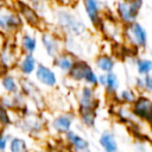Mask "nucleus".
<instances>
[{
  "instance_id": "f257e3e1",
  "label": "nucleus",
  "mask_w": 152,
  "mask_h": 152,
  "mask_svg": "<svg viewBox=\"0 0 152 152\" xmlns=\"http://www.w3.org/2000/svg\"><path fill=\"white\" fill-rule=\"evenodd\" d=\"M53 20L63 36H71L77 38L82 37L88 31L86 23L77 14L65 7H58L53 11Z\"/></svg>"
},
{
  "instance_id": "f03ea898",
  "label": "nucleus",
  "mask_w": 152,
  "mask_h": 152,
  "mask_svg": "<svg viewBox=\"0 0 152 152\" xmlns=\"http://www.w3.org/2000/svg\"><path fill=\"white\" fill-rule=\"evenodd\" d=\"M122 39L124 42L135 50H144L148 44L147 30L138 21L122 25Z\"/></svg>"
},
{
  "instance_id": "7ed1b4c3",
  "label": "nucleus",
  "mask_w": 152,
  "mask_h": 152,
  "mask_svg": "<svg viewBox=\"0 0 152 152\" xmlns=\"http://www.w3.org/2000/svg\"><path fill=\"white\" fill-rule=\"evenodd\" d=\"M144 0H116L114 14L120 24L126 25L138 20Z\"/></svg>"
},
{
  "instance_id": "20e7f679",
  "label": "nucleus",
  "mask_w": 152,
  "mask_h": 152,
  "mask_svg": "<svg viewBox=\"0 0 152 152\" xmlns=\"http://www.w3.org/2000/svg\"><path fill=\"white\" fill-rule=\"evenodd\" d=\"M24 28V20L17 10L0 5V32L5 34H18Z\"/></svg>"
},
{
  "instance_id": "39448f33",
  "label": "nucleus",
  "mask_w": 152,
  "mask_h": 152,
  "mask_svg": "<svg viewBox=\"0 0 152 152\" xmlns=\"http://www.w3.org/2000/svg\"><path fill=\"white\" fill-rule=\"evenodd\" d=\"M77 113L84 110H97L101 104V100L97 95L96 88L89 86H81L76 91Z\"/></svg>"
},
{
  "instance_id": "423d86ee",
  "label": "nucleus",
  "mask_w": 152,
  "mask_h": 152,
  "mask_svg": "<svg viewBox=\"0 0 152 152\" xmlns=\"http://www.w3.org/2000/svg\"><path fill=\"white\" fill-rule=\"evenodd\" d=\"M15 10L20 14L21 19L26 25L32 28H40L43 25V18L40 13L28 2L25 0H17L15 1Z\"/></svg>"
},
{
  "instance_id": "0eeeda50",
  "label": "nucleus",
  "mask_w": 152,
  "mask_h": 152,
  "mask_svg": "<svg viewBox=\"0 0 152 152\" xmlns=\"http://www.w3.org/2000/svg\"><path fill=\"white\" fill-rule=\"evenodd\" d=\"M97 30L107 39H109L112 42H115V43L124 42V39H122V24L119 23L115 14L112 17L103 14L102 20H101Z\"/></svg>"
},
{
  "instance_id": "6e6552de",
  "label": "nucleus",
  "mask_w": 152,
  "mask_h": 152,
  "mask_svg": "<svg viewBox=\"0 0 152 152\" xmlns=\"http://www.w3.org/2000/svg\"><path fill=\"white\" fill-rule=\"evenodd\" d=\"M131 110L137 120L150 122L152 120V96L147 94H138L135 101L131 106Z\"/></svg>"
},
{
  "instance_id": "1a4fd4ad",
  "label": "nucleus",
  "mask_w": 152,
  "mask_h": 152,
  "mask_svg": "<svg viewBox=\"0 0 152 152\" xmlns=\"http://www.w3.org/2000/svg\"><path fill=\"white\" fill-rule=\"evenodd\" d=\"M40 44L46 53L48 57H50L51 59L55 58L61 51H63L64 46H63V38L52 31L49 30H44L40 33Z\"/></svg>"
},
{
  "instance_id": "9d476101",
  "label": "nucleus",
  "mask_w": 152,
  "mask_h": 152,
  "mask_svg": "<svg viewBox=\"0 0 152 152\" xmlns=\"http://www.w3.org/2000/svg\"><path fill=\"white\" fill-rule=\"evenodd\" d=\"M20 55L21 52L15 43L5 42L0 48V66L2 71H10L12 68H15Z\"/></svg>"
},
{
  "instance_id": "9b49d317",
  "label": "nucleus",
  "mask_w": 152,
  "mask_h": 152,
  "mask_svg": "<svg viewBox=\"0 0 152 152\" xmlns=\"http://www.w3.org/2000/svg\"><path fill=\"white\" fill-rule=\"evenodd\" d=\"M75 120H76V114L74 112L62 110L51 119L50 127L55 133H57L59 135H64L68 131L72 129Z\"/></svg>"
},
{
  "instance_id": "f8f14e48",
  "label": "nucleus",
  "mask_w": 152,
  "mask_h": 152,
  "mask_svg": "<svg viewBox=\"0 0 152 152\" xmlns=\"http://www.w3.org/2000/svg\"><path fill=\"white\" fill-rule=\"evenodd\" d=\"M33 75H34L37 83H39L44 88L55 89L58 84V77H57L55 69L44 63H38L37 69Z\"/></svg>"
},
{
  "instance_id": "ddd939ff",
  "label": "nucleus",
  "mask_w": 152,
  "mask_h": 152,
  "mask_svg": "<svg viewBox=\"0 0 152 152\" xmlns=\"http://www.w3.org/2000/svg\"><path fill=\"white\" fill-rule=\"evenodd\" d=\"M19 84H20V91L26 99H30L36 107L40 108L42 104L44 107V96L39 87L37 86L36 82H32L30 77H20L19 78Z\"/></svg>"
},
{
  "instance_id": "4468645a",
  "label": "nucleus",
  "mask_w": 152,
  "mask_h": 152,
  "mask_svg": "<svg viewBox=\"0 0 152 152\" xmlns=\"http://www.w3.org/2000/svg\"><path fill=\"white\" fill-rule=\"evenodd\" d=\"M82 5H83L84 13L88 20L90 21L91 26L97 30L103 17L102 1L101 0H82Z\"/></svg>"
},
{
  "instance_id": "2eb2a0df",
  "label": "nucleus",
  "mask_w": 152,
  "mask_h": 152,
  "mask_svg": "<svg viewBox=\"0 0 152 152\" xmlns=\"http://www.w3.org/2000/svg\"><path fill=\"white\" fill-rule=\"evenodd\" d=\"M94 68L90 65V63L86 59L82 58H76L71 69L66 74L68 78L75 83H83L86 76L88 75L89 71H91Z\"/></svg>"
},
{
  "instance_id": "dca6fc26",
  "label": "nucleus",
  "mask_w": 152,
  "mask_h": 152,
  "mask_svg": "<svg viewBox=\"0 0 152 152\" xmlns=\"http://www.w3.org/2000/svg\"><path fill=\"white\" fill-rule=\"evenodd\" d=\"M38 63L39 62L37 61L34 55L21 53L17 64H15V69H17V71L19 72V75L21 77H30L34 74Z\"/></svg>"
},
{
  "instance_id": "f3484780",
  "label": "nucleus",
  "mask_w": 152,
  "mask_h": 152,
  "mask_svg": "<svg viewBox=\"0 0 152 152\" xmlns=\"http://www.w3.org/2000/svg\"><path fill=\"white\" fill-rule=\"evenodd\" d=\"M18 34L19 36H18L17 45H18L20 52L34 55V52L37 51V48H38V39H37L36 34L32 32H28V31H24V30H21Z\"/></svg>"
},
{
  "instance_id": "a211bd4d",
  "label": "nucleus",
  "mask_w": 152,
  "mask_h": 152,
  "mask_svg": "<svg viewBox=\"0 0 152 152\" xmlns=\"http://www.w3.org/2000/svg\"><path fill=\"white\" fill-rule=\"evenodd\" d=\"M18 127L21 131H25L31 135H36V134H39L43 131L44 122L39 116H37L34 114H31V113H27L26 115L23 116Z\"/></svg>"
},
{
  "instance_id": "6ab92c4d",
  "label": "nucleus",
  "mask_w": 152,
  "mask_h": 152,
  "mask_svg": "<svg viewBox=\"0 0 152 152\" xmlns=\"http://www.w3.org/2000/svg\"><path fill=\"white\" fill-rule=\"evenodd\" d=\"M63 137H64V140L68 144V146L74 152H84L88 148H90L89 141L86 138H83L81 134H78L77 132H75L74 129L68 131Z\"/></svg>"
},
{
  "instance_id": "aec40b11",
  "label": "nucleus",
  "mask_w": 152,
  "mask_h": 152,
  "mask_svg": "<svg viewBox=\"0 0 152 152\" xmlns=\"http://www.w3.org/2000/svg\"><path fill=\"white\" fill-rule=\"evenodd\" d=\"M75 59H76L75 55H72L71 52H69L66 50H63L55 58H52V66L56 70H58L59 72L66 75L69 72V70L71 69Z\"/></svg>"
},
{
  "instance_id": "412c9836",
  "label": "nucleus",
  "mask_w": 152,
  "mask_h": 152,
  "mask_svg": "<svg viewBox=\"0 0 152 152\" xmlns=\"http://www.w3.org/2000/svg\"><path fill=\"white\" fill-rule=\"evenodd\" d=\"M0 87L7 95H14L20 91L19 78L11 74L10 71H5L0 76Z\"/></svg>"
},
{
  "instance_id": "4be33fe9",
  "label": "nucleus",
  "mask_w": 152,
  "mask_h": 152,
  "mask_svg": "<svg viewBox=\"0 0 152 152\" xmlns=\"http://www.w3.org/2000/svg\"><path fill=\"white\" fill-rule=\"evenodd\" d=\"M115 65H116V61L109 53H100L94 59V66L101 74H108L114 71Z\"/></svg>"
},
{
  "instance_id": "5701e85b",
  "label": "nucleus",
  "mask_w": 152,
  "mask_h": 152,
  "mask_svg": "<svg viewBox=\"0 0 152 152\" xmlns=\"http://www.w3.org/2000/svg\"><path fill=\"white\" fill-rule=\"evenodd\" d=\"M99 145L103 152H116L119 150V142L112 131H104L101 133L99 137Z\"/></svg>"
},
{
  "instance_id": "b1692460",
  "label": "nucleus",
  "mask_w": 152,
  "mask_h": 152,
  "mask_svg": "<svg viewBox=\"0 0 152 152\" xmlns=\"http://www.w3.org/2000/svg\"><path fill=\"white\" fill-rule=\"evenodd\" d=\"M103 89L107 96L109 97H114L118 94L120 89V80H119V76L114 71L106 74V83H104Z\"/></svg>"
},
{
  "instance_id": "393cba45",
  "label": "nucleus",
  "mask_w": 152,
  "mask_h": 152,
  "mask_svg": "<svg viewBox=\"0 0 152 152\" xmlns=\"http://www.w3.org/2000/svg\"><path fill=\"white\" fill-rule=\"evenodd\" d=\"M137 96H138V93H137L135 89H133V88H124V89L119 90L118 94L114 97L120 104L131 107L133 104V102L135 101Z\"/></svg>"
},
{
  "instance_id": "a878e982",
  "label": "nucleus",
  "mask_w": 152,
  "mask_h": 152,
  "mask_svg": "<svg viewBox=\"0 0 152 152\" xmlns=\"http://www.w3.org/2000/svg\"><path fill=\"white\" fill-rule=\"evenodd\" d=\"M134 66L139 76H146L152 74V59L145 57H137L134 59Z\"/></svg>"
},
{
  "instance_id": "bb28decb",
  "label": "nucleus",
  "mask_w": 152,
  "mask_h": 152,
  "mask_svg": "<svg viewBox=\"0 0 152 152\" xmlns=\"http://www.w3.org/2000/svg\"><path fill=\"white\" fill-rule=\"evenodd\" d=\"M8 152H30L27 141L18 135L11 137L8 140Z\"/></svg>"
},
{
  "instance_id": "cd10ccee",
  "label": "nucleus",
  "mask_w": 152,
  "mask_h": 152,
  "mask_svg": "<svg viewBox=\"0 0 152 152\" xmlns=\"http://www.w3.org/2000/svg\"><path fill=\"white\" fill-rule=\"evenodd\" d=\"M78 119L83 127L86 128H94L96 126L97 120V110H84L77 113Z\"/></svg>"
},
{
  "instance_id": "c85d7f7f",
  "label": "nucleus",
  "mask_w": 152,
  "mask_h": 152,
  "mask_svg": "<svg viewBox=\"0 0 152 152\" xmlns=\"http://www.w3.org/2000/svg\"><path fill=\"white\" fill-rule=\"evenodd\" d=\"M116 116H118V120L125 125H128V124H133L137 121V119L134 118L132 110H131V107L128 106H124V104H120L116 109Z\"/></svg>"
},
{
  "instance_id": "c756f323",
  "label": "nucleus",
  "mask_w": 152,
  "mask_h": 152,
  "mask_svg": "<svg viewBox=\"0 0 152 152\" xmlns=\"http://www.w3.org/2000/svg\"><path fill=\"white\" fill-rule=\"evenodd\" d=\"M13 124V119L11 115V112L0 106V127L1 128H7Z\"/></svg>"
},
{
  "instance_id": "7c9ffc66",
  "label": "nucleus",
  "mask_w": 152,
  "mask_h": 152,
  "mask_svg": "<svg viewBox=\"0 0 152 152\" xmlns=\"http://www.w3.org/2000/svg\"><path fill=\"white\" fill-rule=\"evenodd\" d=\"M83 84L93 87V88H99V74L95 71V69L88 72V75L86 76L83 81Z\"/></svg>"
},
{
  "instance_id": "2f4dec72",
  "label": "nucleus",
  "mask_w": 152,
  "mask_h": 152,
  "mask_svg": "<svg viewBox=\"0 0 152 152\" xmlns=\"http://www.w3.org/2000/svg\"><path fill=\"white\" fill-rule=\"evenodd\" d=\"M142 93L152 96V74L142 76Z\"/></svg>"
},
{
  "instance_id": "473e14b6",
  "label": "nucleus",
  "mask_w": 152,
  "mask_h": 152,
  "mask_svg": "<svg viewBox=\"0 0 152 152\" xmlns=\"http://www.w3.org/2000/svg\"><path fill=\"white\" fill-rule=\"evenodd\" d=\"M10 138H11V135H7L5 132L0 131V152H6Z\"/></svg>"
},
{
  "instance_id": "72a5a7b5",
  "label": "nucleus",
  "mask_w": 152,
  "mask_h": 152,
  "mask_svg": "<svg viewBox=\"0 0 152 152\" xmlns=\"http://www.w3.org/2000/svg\"><path fill=\"white\" fill-rule=\"evenodd\" d=\"M104 83H106V74H101L99 72V87H104Z\"/></svg>"
},
{
  "instance_id": "f704fd0d",
  "label": "nucleus",
  "mask_w": 152,
  "mask_h": 152,
  "mask_svg": "<svg viewBox=\"0 0 152 152\" xmlns=\"http://www.w3.org/2000/svg\"><path fill=\"white\" fill-rule=\"evenodd\" d=\"M148 126H150V129H151V132H152V120L148 122Z\"/></svg>"
},
{
  "instance_id": "c9c22d12",
  "label": "nucleus",
  "mask_w": 152,
  "mask_h": 152,
  "mask_svg": "<svg viewBox=\"0 0 152 152\" xmlns=\"http://www.w3.org/2000/svg\"><path fill=\"white\" fill-rule=\"evenodd\" d=\"M2 72H4V71H2V69H1V66H0V75H1Z\"/></svg>"
},
{
  "instance_id": "e433bc0d",
  "label": "nucleus",
  "mask_w": 152,
  "mask_h": 152,
  "mask_svg": "<svg viewBox=\"0 0 152 152\" xmlns=\"http://www.w3.org/2000/svg\"><path fill=\"white\" fill-rule=\"evenodd\" d=\"M84 152H91V151H90V148H88V150H87V151H84Z\"/></svg>"
},
{
  "instance_id": "4c0bfd02",
  "label": "nucleus",
  "mask_w": 152,
  "mask_h": 152,
  "mask_svg": "<svg viewBox=\"0 0 152 152\" xmlns=\"http://www.w3.org/2000/svg\"><path fill=\"white\" fill-rule=\"evenodd\" d=\"M116 152H122V151H120V150H118V151H116Z\"/></svg>"
}]
</instances>
